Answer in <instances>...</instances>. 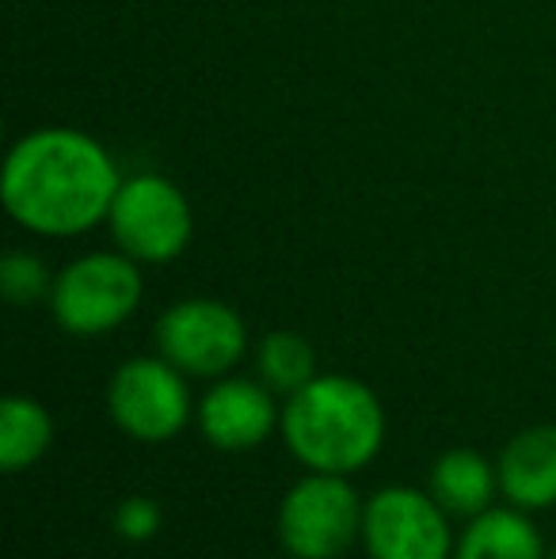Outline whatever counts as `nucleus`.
Instances as JSON below:
<instances>
[{"label":"nucleus","mask_w":556,"mask_h":559,"mask_svg":"<svg viewBox=\"0 0 556 559\" xmlns=\"http://www.w3.org/2000/svg\"><path fill=\"white\" fill-rule=\"evenodd\" d=\"M499 487V468H492L488 456L476 449H450L430 468V495L446 507V514L476 518L492 507V495Z\"/></svg>","instance_id":"nucleus-12"},{"label":"nucleus","mask_w":556,"mask_h":559,"mask_svg":"<svg viewBox=\"0 0 556 559\" xmlns=\"http://www.w3.org/2000/svg\"><path fill=\"white\" fill-rule=\"evenodd\" d=\"M54 442V419L38 400L8 396L0 404V464L8 472L31 468Z\"/></svg>","instance_id":"nucleus-13"},{"label":"nucleus","mask_w":556,"mask_h":559,"mask_svg":"<svg viewBox=\"0 0 556 559\" xmlns=\"http://www.w3.org/2000/svg\"><path fill=\"white\" fill-rule=\"evenodd\" d=\"M161 502L149 499V495H130L115 507V533L130 545H141V540H153L161 533Z\"/></svg>","instance_id":"nucleus-16"},{"label":"nucleus","mask_w":556,"mask_h":559,"mask_svg":"<svg viewBox=\"0 0 556 559\" xmlns=\"http://www.w3.org/2000/svg\"><path fill=\"white\" fill-rule=\"evenodd\" d=\"M549 559H556V548H553V556H549Z\"/></svg>","instance_id":"nucleus-17"},{"label":"nucleus","mask_w":556,"mask_h":559,"mask_svg":"<svg viewBox=\"0 0 556 559\" xmlns=\"http://www.w3.org/2000/svg\"><path fill=\"white\" fill-rule=\"evenodd\" d=\"M156 346L187 377H222L245 358L248 328L229 305L187 297L156 320Z\"/></svg>","instance_id":"nucleus-6"},{"label":"nucleus","mask_w":556,"mask_h":559,"mask_svg":"<svg viewBox=\"0 0 556 559\" xmlns=\"http://www.w3.org/2000/svg\"><path fill=\"white\" fill-rule=\"evenodd\" d=\"M289 453L309 472H351L366 468L386 442V412L363 381L343 373L312 377L289 392L279 423Z\"/></svg>","instance_id":"nucleus-2"},{"label":"nucleus","mask_w":556,"mask_h":559,"mask_svg":"<svg viewBox=\"0 0 556 559\" xmlns=\"http://www.w3.org/2000/svg\"><path fill=\"white\" fill-rule=\"evenodd\" d=\"M363 540L370 559H453L446 507L416 487H386L366 502Z\"/></svg>","instance_id":"nucleus-8"},{"label":"nucleus","mask_w":556,"mask_h":559,"mask_svg":"<svg viewBox=\"0 0 556 559\" xmlns=\"http://www.w3.org/2000/svg\"><path fill=\"white\" fill-rule=\"evenodd\" d=\"M256 369H260V381L271 392H297L301 384H309L317 377V354L294 332H271L256 350Z\"/></svg>","instance_id":"nucleus-14"},{"label":"nucleus","mask_w":556,"mask_h":559,"mask_svg":"<svg viewBox=\"0 0 556 559\" xmlns=\"http://www.w3.org/2000/svg\"><path fill=\"white\" fill-rule=\"evenodd\" d=\"M141 271L127 251H88L54 278L50 312L69 335H107L141 305Z\"/></svg>","instance_id":"nucleus-3"},{"label":"nucleus","mask_w":556,"mask_h":559,"mask_svg":"<svg viewBox=\"0 0 556 559\" xmlns=\"http://www.w3.org/2000/svg\"><path fill=\"white\" fill-rule=\"evenodd\" d=\"M194 419L210 445L225 449V453H245L275 435L282 412L275 407V392L263 381L225 377L202 396Z\"/></svg>","instance_id":"nucleus-9"},{"label":"nucleus","mask_w":556,"mask_h":559,"mask_svg":"<svg viewBox=\"0 0 556 559\" xmlns=\"http://www.w3.org/2000/svg\"><path fill=\"white\" fill-rule=\"evenodd\" d=\"M107 412L122 435L138 442H168L191 419V392L184 369L168 358H130L115 369Z\"/></svg>","instance_id":"nucleus-7"},{"label":"nucleus","mask_w":556,"mask_h":559,"mask_svg":"<svg viewBox=\"0 0 556 559\" xmlns=\"http://www.w3.org/2000/svg\"><path fill=\"white\" fill-rule=\"evenodd\" d=\"M499 491L519 510H545L556 502V427H530L499 453Z\"/></svg>","instance_id":"nucleus-10"},{"label":"nucleus","mask_w":556,"mask_h":559,"mask_svg":"<svg viewBox=\"0 0 556 559\" xmlns=\"http://www.w3.org/2000/svg\"><path fill=\"white\" fill-rule=\"evenodd\" d=\"M107 228H111L115 248L138 263H171L191 243V202L168 176L141 171V176L122 179L111 214H107Z\"/></svg>","instance_id":"nucleus-4"},{"label":"nucleus","mask_w":556,"mask_h":559,"mask_svg":"<svg viewBox=\"0 0 556 559\" xmlns=\"http://www.w3.org/2000/svg\"><path fill=\"white\" fill-rule=\"evenodd\" d=\"M54 278H58V274L46 271L43 259L31 255V251H8V255L0 259V294L12 305L50 301Z\"/></svg>","instance_id":"nucleus-15"},{"label":"nucleus","mask_w":556,"mask_h":559,"mask_svg":"<svg viewBox=\"0 0 556 559\" xmlns=\"http://www.w3.org/2000/svg\"><path fill=\"white\" fill-rule=\"evenodd\" d=\"M119 187L115 156L92 133L43 126L8 148L0 199L20 228L58 240L104 225Z\"/></svg>","instance_id":"nucleus-1"},{"label":"nucleus","mask_w":556,"mask_h":559,"mask_svg":"<svg viewBox=\"0 0 556 559\" xmlns=\"http://www.w3.org/2000/svg\"><path fill=\"white\" fill-rule=\"evenodd\" d=\"M453 559H545V540L527 510L488 507L458 537Z\"/></svg>","instance_id":"nucleus-11"},{"label":"nucleus","mask_w":556,"mask_h":559,"mask_svg":"<svg viewBox=\"0 0 556 559\" xmlns=\"http://www.w3.org/2000/svg\"><path fill=\"white\" fill-rule=\"evenodd\" d=\"M363 499L335 472L297 479L279 507V540L294 559H335L363 537Z\"/></svg>","instance_id":"nucleus-5"}]
</instances>
